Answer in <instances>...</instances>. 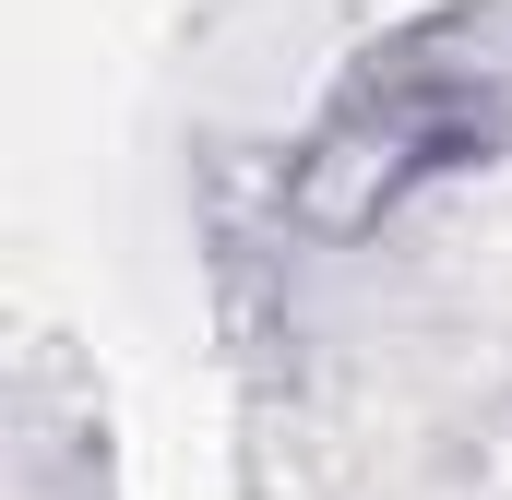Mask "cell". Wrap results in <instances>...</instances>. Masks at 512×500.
<instances>
[{"label":"cell","instance_id":"cell-1","mask_svg":"<svg viewBox=\"0 0 512 500\" xmlns=\"http://www.w3.org/2000/svg\"><path fill=\"white\" fill-rule=\"evenodd\" d=\"M453 143H465V108H441V96H370L358 120H334L298 155V215L310 227H370L393 191L417 167H441Z\"/></svg>","mask_w":512,"mask_h":500}]
</instances>
